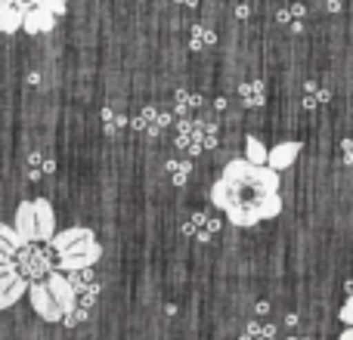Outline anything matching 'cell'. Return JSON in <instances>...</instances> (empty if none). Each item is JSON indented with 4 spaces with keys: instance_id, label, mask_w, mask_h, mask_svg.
<instances>
[{
    "instance_id": "6da1fadb",
    "label": "cell",
    "mask_w": 353,
    "mask_h": 340,
    "mask_svg": "<svg viewBox=\"0 0 353 340\" xmlns=\"http://www.w3.org/2000/svg\"><path fill=\"white\" fill-rule=\"evenodd\" d=\"M279 182L282 180L273 167L232 158L211 186V204L220 207L232 226L251 229V226L282 213Z\"/></svg>"
},
{
    "instance_id": "7a4b0ae2",
    "label": "cell",
    "mask_w": 353,
    "mask_h": 340,
    "mask_svg": "<svg viewBox=\"0 0 353 340\" xmlns=\"http://www.w3.org/2000/svg\"><path fill=\"white\" fill-rule=\"evenodd\" d=\"M50 248L56 251L59 273H78V269H93V263L103 257V244L97 242L93 229L87 226H72L50 238Z\"/></svg>"
},
{
    "instance_id": "3957f363",
    "label": "cell",
    "mask_w": 353,
    "mask_h": 340,
    "mask_svg": "<svg viewBox=\"0 0 353 340\" xmlns=\"http://www.w3.org/2000/svg\"><path fill=\"white\" fill-rule=\"evenodd\" d=\"M25 291H28V281L16 263H0V310H10L16 300H22Z\"/></svg>"
},
{
    "instance_id": "277c9868",
    "label": "cell",
    "mask_w": 353,
    "mask_h": 340,
    "mask_svg": "<svg viewBox=\"0 0 353 340\" xmlns=\"http://www.w3.org/2000/svg\"><path fill=\"white\" fill-rule=\"evenodd\" d=\"M28 300H31L34 312L43 319V322H62L59 304L53 300V294L47 291V285H43V281H34V285H28Z\"/></svg>"
},
{
    "instance_id": "5b68a950",
    "label": "cell",
    "mask_w": 353,
    "mask_h": 340,
    "mask_svg": "<svg viewBox=\"0 0 353 340\" xmlns=\"http://www.w3.org/2000/svg\"><path fill=\"white\" fill-rule=\"evenodd\" d=\"M53 25H56V16L50 12V6L43 0H34L22 16V28L28 34H47V31H53Z\"/></svg>"
},
{
    "instance_id": "8992f818",
    "label": "cell",
    "mask_w": 353,
    "mask_h": 340,
    "mask_svg": "<svg viewBox=\"0 0 353 340\" xmlns=\"http://www.w3.org/2000/svg\"><path fill=\"white\" fill-rule=\"evenodd\" d=\"M47 291L53 294V300L59 304V310H62V316H68V312L74 310V288H72V281H68V275H62V273H53L50 269L47 273Z\"/></svg>"
},
{
    "instance_id": "52a82bcc",
    "label": "cell",
    "mask_w": 353,
    "mask_h": 340,
    "mask_svg": "<svg viewBox=\"0 0 353 340\" xmlns=\"http://www.w3.org/2000/svg\"><path fill=\"white\" fill-rule=\"evenodd\" d=\"M34 207V235L37 242H50L56 235V213H53V204L47 198H34L31 201Z\"/></svg>"
},
{
    "instance_id": "ba28073f",
    "label": "cell",
    "mask_w": 353,
    "mask_h": 340,
    "mask_svg": "<svg viewBox=\"0 0 353 340\" xmlns=\"http://www.w3.org/2000/svg\"><path fill=\"white\" fill-rule=\"evenodd\" d=\"M298 155H301V142H279L276 149H267V167H273L276 173L279 170H285V167H292L294 161H298Z\"/></svg>"
},
{
    "instance_id": "9c48e42d",
    "label": "cell",
    "mask_w": 353,
    "mask_h": 340,
    "mask_svg": "<svg viewBox=\"0 0 353 340\" xmlns=\"http://www.w3.org/2000/svg\"><path fill=\"white\" fill-rule=\"evenodd\" d=\"M12 229L19 232V238H22L25 244H37V235H34V207H31V201H22V204L16 207Z\"/></svg>"
},
{
    "instance_id": "30bf717a",
    "label": "cell",
    "mask_w": 353,
    "mask_h": 340,
    "mask_svg": "<svg viewBox=\"0 0 353 340\" xmlns=\"http://www.w3.org/2000/svg\"><path fill=\"white\" fill-rule=\"evenodd\" d=\"M25 10H28V3H22V0H0V31L12 34L22 28Z\"/></svg>"
},
{
    "instance_id": "8fae6325",
    "label": "cell",
    "mask_w": 353,
    "mask_h": 340,
    "mask_svg": "<svg viewBox=\"0 0 353 340\" xmlns=\"http://www.w3.org/2000/svg\"><path fill=\"white\" fill-rule=\"evenodd\" d=\"M22 244H25V242H22V238H19V232L12 229V226L0 223V251H3V254L10 257V260L19 254V248H22Z\"/></svg>"
},
{
    "instance_id": "7c38bea8",
    "label": "cell",
    "mask_w": 353,
    "mask_h": 340,
    "mask_svg": "<svg viewBox=\"0 0 353 340\" xmlns=\"http://www.w3.org/2000/svg\"><path fill=\"white\" fill-rule=\"evenodd\" d=\"M245 161H251V164H267V146H263L254 134L245 136Z\"/></svg>"
},
{
    "instance_id": "4fadbf2b",
    "label": "cell",
    "mask_w": 353,
    "mask_h": 340,
    "mask_svg": "<svg viewBox=\"0 0 353 340\" xmlns=\"http://www.w3.org/2000/svg\"><path fill=\"white\" fill-rule=\"evenodd\" d=\"M242 340H276V331H273V325H261V322H251L248 328H245Z\"/></svg>"
},
{
    "instance_id": "5bb4252c",
    "label": "cell",
    "mask_w": 353,
    "mask_h": 340,
    "mask_svg": "<svg viewBox=\"0 0 353 340\" xmlns=\"http://www.w3.org/2000/svg\"><path fill=\"white\" fill-rule=\"evenodd\" d=\"M338 316H341L344 325H353V294L344 300V306H341V312H338Z\"/></svg>"
},
{
    "instance_id": "9a60e30c",
    "label": "cell",
    "mask_w": 353,
    "mask_h": 340,
    "mask_svg": "<svg viewBox=\"0 0 353 340\" xmlns=\"http://www.w3.org/2000/svg\"><path fill=\"white\" fill-rule=\"evenodd\" d=\"M43 3L50 6V12H53V16H62V12H65V6H68V0H43Z\"/></svg>"
},
{
    "instance_id": "2e32d148",
    "label": "cell",
    "mask_w": 353,
    "mask_h": 340,
    "mask_svg": "<svg viewBox=\"0 0 353 340\" xmlns=\"http://www.w3.org/2000/svg\"><path fill=\"white\" fill-rule=\"evenodd\" d=\"M344 149H347V161H353V140L344 142Z\"/></svg>"
},
{
    "instance_id": "e0dca14e",
    "label": "cell",
    "mask_w": 353,
    "mask_h": 340,
    "mask_svg": "<svg viewBox=\"0 0 353 340\" xmlns=\"http://www.w3.org/2000/svg\"><path fill=\"white\" fill-rule=\"evenodd\" d=\"M341 340H353V325H347V331L341 334Z\"/></svg>"
},
{
    "instance_id": "ac0fdd59",
    "label": "cell",
    "mask_w": 353,
    "mask_h": 340,
    "mask_svg": "<svg viewBox=\"0 0 353 340\" xmlns=\"http://www.w3.org/2000/svg\"><path fill=\"white\" fill-rule=\"evenodd\" d=\"M0 263H10V257H6V254H3V251H0Z\"/></svg>"
},
{
    "instance_id": "d6986e66",
    "label": "cell",
    "mask_w": 353,
    "mask_h": 340,
    "mask_svg": "<svg viewBox=\"0 0 353 340\" xmlns=\"http://www.w3.org/2000/svg\"><path fill=\"white\" fill-rule=\"evenodd\" d=\"M292 340H304V337H292Z\"/></svg>"
}]
</instances>
